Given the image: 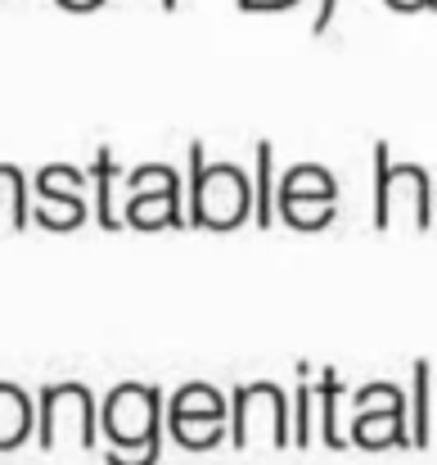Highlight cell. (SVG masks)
<instances>
[{
  "label": "cell",
  "instance_id": "1",
  "mask_svg": "<svg viewBox=\"0 0 437 465\" xmlns=\"http://www.w3.org/2000/svg\"><path fill=\"white\" fill-rule=\"evenodd\" d=\"M257 213L253 176L235 163H208L203 141H189V226L235 231Z\"/></svg>",
  "mask_w": 437,
  "mask_h": 465
},
{
  "label": "cell",
  "instance_id": "2",
  "mask_svg": "<svg viewBox=\"0 0 437 465\" xmlns=\"http://www.w3.org/2000/svg\"><path fill=\"white\" fill-rule=\"evenodd\" d=\"M100 425L113 443L109 465H153L162 443V393L153 384H118L100 402Z\"/></svg>",
  "mask_w": 437,
  "mask_h": 465
},
{
  "label": "cell",
  "instance_id": "3",
  "mask_svg": "<svg viewBox=\"0 0 437 465\" xmlns=\"http://www.w3.org/2000/svg\"><path fill=\"white\" fill-rule=\"evenodd\" d=\"M437 213V185L420 163H393L388 145H374V231L411 226L429 231Z\"/></svg>",
  "mask_w": 437,
  "mask_h": 465
},
{
  "label": "cell",
  "instance_id": "4",
  "mask_svg": "<svg viewBox=\"0 0 437 465\" xmlns=\"http://www.w3.org/2000/svg\"><path fill=\"white\" fill-rule=\"evenodd\" d=\"M95 420L100 407L86 384H45L36 393V434L45 452H63V448L86 452L95 443Z\"/></svg>",
  "mask_w": 437,
  "mask_h": 465
},
{
  "label": "cell",
  "instance_id": "5",
  "mask_svg": "<svg viewBox=\"0 0 437 465\" xmlns=\"http://www.w3.org/2000/svg\"><path fill=\"white\" fill-rule=\"evenodd\" d=\"M127 226L136 231H180L189 226V203H180V172L167 163H141L127 176Z\"/></svg>",
  "mask_w": 437,
  "mask_h": 465
},
{
  "label": "cell",
  "instance_id": "6",
  "mask_svg": "<svg viewBox=\"0 0 437 465\" xmlns=\"http://www.w3.org/2000/svg\"><path fill=\"white\" fill-rule=\"evenodd\" d=\"M276 213L293 231H325L338 213V181L320 163H297L280 176Z\"/></svg>",
  "mask_w": 437,
  "mask_h": 465
},
{
  "label": "cell",
  "instance_id": "7",
  "mask_svg": "<svg viewBox=\"0 0 437 465\" xmlns=\"http://www.w3.org/2000/svg\"><path fill=\"white\" fill-rule=\"evenodd\" d=\"M226 420H230V402L212 384H180L167 402V430L189 452L217 448L226 439Z\"/></svg>",
  "mask_w": 437,
  "mask_h": 465
},
{
  "label": "cell",
  "instance_id": "8",
  "mask_svg": "<svg viewBox=\"0 0 437 465\" xmlns=\"http://www.w3.org/2000/svg\"><path fill=\"white\" fill-rule=\"evenodd\" d=\"M230 430L239 448L253 443H271L285 448L289 443V402L276 384H239L235 389V407H230Z\"/></svg>",
  "mask_w": 437,
  "mask_h": 465
},
{
  "label": "cell",
  "instance_id": "9",
  "mask_svg": "<svg viewBox=\"0 0 437 465\" xmlns=\"http://www.w3.org/2000/svg\"><path fill=\"white\" fill-rule=\"evenodd\" d=\"M86 172L73 167V163H50L36 172L32 181V194H36V213L32 222L45 226V231H77L86 222Z\"/></svg>",
  "mask_w": 437,
  "mask_h": 465
},
{
  "label": "cell",
  "instance_id": "10",
  "mask_svg": "<svg viewBox=\"0 0 437 465\" xmlns=\"http://www.w3.org/2000/svg\"><path fill=\"white\" fill-rule=\"evenodd\" d=\"M352 439H356L361 448L411 443V439H406V398H402L397 384H365V389L356 393Z\"/></svg>",
  "mask_w": 437,
  "mask_h": 465
},
{
  "label": "cell",
  "instance_id": "11",
  "mask_svg": "<svg viewBox=\"0 0 437 465\" xmlns=\"http://www.w3.org/2000/svg\"><path fill=\"white\" fill-rule=\"evenodd\" d=\"M127 176L131 172L118 167V158H113L109 145L95 154V167H91V181H95V222L104 231H122L127 226V199H131Z\"/></svg>",
  "mask_w": 437,
  "mask_h": 465
},
{
  "label": "cell",
  "instance_id": "12",
  "mask_svg": "<svg viewBox=\"0 0 437 465\" xmlns=\"http://www.w3.org/2000/svg\"><path fill=\"white\" fill-rule=\"evenodd\" d=\"M32 430H36V402L18 384L0 380V452H14L18 443H27Z\"/></svg>",
  "mask_w": 437,
  "mask_h": 465
},
{
  "label": "cell",
  "instance_id": "13",
  "mask_svg": "<svg viewBox=\"0 0 437 465\" xmlns=\"http://www.w3.org/2000/svg\"><path fill=\"white\" fill-rule=\"evenodd\" d=\"M27 190L32 181L23 176V167L0 163V235H18L32 217H27Z\"/></svg>",
  "mask_w": 437,
  "mask_h": 465
},
{
  "label": "cell",
  "instance_id": "14",
  "mask_svg": "<svg viewBox=\"0 0 437 465\" xmlns=\"http://www.w3.org/2000/svg\"><path fill=\"white\" fill-rule=\"evenodd\" d=\"M257 167H253V194H257V226L262 231H271V222L280 217L276 213V194H280V181H276V150H271V141H257Z\"/></svg>",
  "mask_w": 437,
  "mask_h": 465
},
{
  "label": "cell",
  "instance_id": "15",
  "mask_svg": "<svg viewBox=\"0 0 437 465\" xmlns=\"http://www.w3.org/2000/svg\"><path fill=\"white\" fill-rule=\"evenodd\" d=\"M338 398H343V384H338V375L325 366V371H320V384H316V407H320L325 443H329V448H343V439H338Z\"/></svg>",
  "mask_w": 437,
  "mask_h": 465
},
{
  "label": "cell",
  "instance_id": "16",
  "mask_svg": "<svg viewBox=\"0 0 437 465\" xmlns=\"http://www.w3.org/2000/svg\"><path fill=\"white\" fill-rule=\"evenodd\" d=\"M306 375H311V366L306 361H297V393H293V443L297 448H306V439H311V407H316V389L306 384Z\"/></svg>",
  "mask_w": 437,
  "mask_h": 465
},
{
  "label": "cell",
  "instance_id": "17",
  "mask_svg": "<svg viewBox=\"0 0 437 465\" xmlns=\"http://www.w3.org/2000/svg\"><path fill=\"white\" fill-rule=\"evenodd\" d=\"M429 384H433V366L415 361V448L429 443Z\"/></svg>",
  "mask_w": 437,
  "mask_h": 465
},
{
  "label": "cell",
  "instance_id": "18",
  "mask_svg": "<svg viewBox=\"0 0 437 465\" xmlns=\"http://www.w3.org/2000/svg\"><path fill=\"white\" fill-rule=\"evenodd\" d=\"M338 14V0H316V18H311V32H325Z\"/></svg>",
  "mask_w": 437,
  "mask_h": 465
},
{
  "label": "cell",
  "instance_id": "19",
  "mask_svg": "<svg viewBox=\"0 0 437 465\" xmlns=\"http://www.w3.org/2000/svg\"><path fill=\"white\" fill-rule=\"evenodd\" d=\"M244 14H267V9H289V5H297V0H235Z\"/></svg>",
  "mask_w": 437,
  "mask_h": 465
},
{
  "label": "cell",
  "instance_id": "20",
  "mask_svg": "<svg viewBox=\"0 0 437 465\" xmlns=\"http://www.w3.org/2000/svg\"><path fill=\"white\" fill-rule=\"evenodd\" d=\"M397 14H420V9H437V0H388Z\"/></svg>",
  "mask_w": 437,
  "mask_h": 465
},
{
  "label": "cell",
  "instance_id": "21",
  "mask_svg": "<svg viewBox=\"0 0 437 465\" xmlns=\"http://www.w3.org/2000/svg\"><path fill=\"white\" fill-rule=\"evenodd\" d=\"M59 5H63L68 14H91V9H100L104 0H59Z\"/></svg>",
  "mask_w": 437,
  "mask_h": 465
},
{
  "label": "cell",
  "instance_id": "22",
  "mask_svg": "<svg viewBox=\"0 0 437 465\" xmlns=\"http://www.w3.org/2000/svg\"><path fill=\"white\" fill-rule=\"evenodd\" d=\"M162 9H176V0H162Z\"/></svg>",
  "mask_w": 437,
  "mask_h": 465
}]
</instances>
